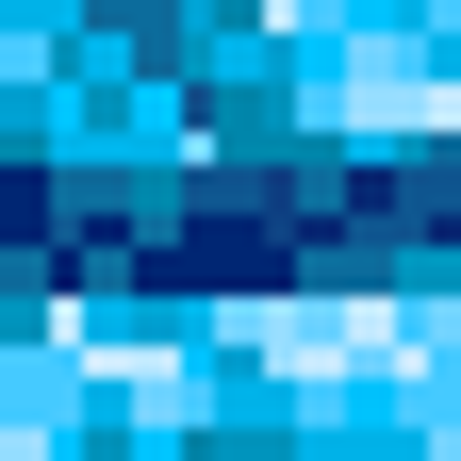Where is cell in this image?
<instances>
[{"label":"cell","instance_id":"cell-1","mask_svg":"<svg viewBox=\"0 0 461 461\" xmlns=\"http://www.w3.org/2000/svg\"><path fill=\"white\" fill-rule=\"evenodd\" d=\"M248 346H280V363H313V379H330V363H379L395 330H379V313H248Z\"/></svg>","mask_w":461,"mask_h":461}]
</instances>
